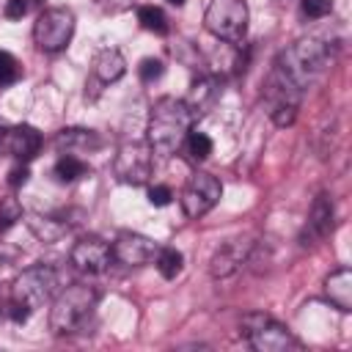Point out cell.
<instances>
[{
  "label": "cell",
  "instance_id": "obj_1",
  "mask_svg": "<svg viewBox=\"0 0 352 352\" xmlns=\"http://www.w3.org/2000/svg\"><path fill=\"white\" fill-rule=\"evenodd\" d=\"M190 124H192V113L184 104V99L162 96L151 104L148 126H146V143L151 146L154 154L170 157L184 146Z\"/></svg>",
  "mask_w": 352,
  "mask_h": 352
},
{
  "label": "cell",
  "instance_id": "obj_2",
  "mask_svg": "<svg viewBox=\"0 0 352 352\" xmlns=\"http://www.w3.org/2000/svg\"><path fill=\"white\" fill-rule=\"evenodd\" d=\"M99 302V294L94 286L85 283H72L66 289H60L52 297V308H50V330L55 336H72L77 333L88 316L94 314Z\"/></svg>",
  "mask_w": 352,
  "mask_h": 352
},
{
  "label": "cell",
  "instance_id": "obj_3",
  "mask_svg": "<svg viewBox=\"0 0 352 352\" xmlns=\"http://www.w3.org/2000/svg\"><path fill=\"white\" fill-rule=\"evenodd\" d=\"M330 50L319 38H300L278 52L275 69H280L297 88H308L327 66Z\"/></svg>",
  "mask_w": 352,
  "mask_h": 352
},
{
  "label": "cell",
  "instance_id": "obj_4",
  "mask_svg": "<svg viewBox=\"0 0 352 352\" xmlns=\"http://www.w3.org/2000/svg\"><path fill=\"white\" fill-rule=\"evenodd\" d=\"M58 289H60L58 270L50 264H36V267H28L25 272L16 275V280L11 286V300L25 302L28 308L36 311L47 300H52L58 294Z\"/></svg>",
  "mask_w": 352,
  "mask_h": 352
},
{
  "label": "cell",
  "instance_id": "obj_5",
  "mask_svg": "<svg viewBox=\"0 0 352 352\" xmlns=\"http://www.w3.org/2000/svg\"><path fill=\"white\" fill-rule=\"evenodd\" d=\"M239 333L256 352H286L297 346L294 336L267 314H245L239 322Z\"/></svg>",
  "mask_w": 352,
  "mask_h": 352
},
{
  "label": "cell",
  "instance_id": "obj_6",
  "mask_svg": "<svg viewBox=\"0 0 352 352\" xmlns=\"http://www.w3.org/2000/svg\"><path fill=\"white\" fill-rule=\"evenodd\" d=\"M74 14L72 8L55 6V8H44L33 25V41L41 52H60L69 47L72 36H74Z\"/></svg>",
  "mask_w": 352,
  "mask_h": 352
},
{
  "label": "cell",
  "instance_id": "obj_7",
  "mask_svg": "<svg viewBox=\"0 0 352 352\" xmlns=\"http://www.w3.org/2000/svg\"><path fill=\"white\" fill-rule=\"evenodd\" d=\"M206 30L220 41H242L248 33L245 0H212L204 14Z\"/></svg>",
  "mask_w": 352,
  "mask_h": 352
},
{
  "label": "cell",
  "instance_id": "obj_8",
  "mask_svg": "<svg viewBox=\"0 0 352 352\" xmlns=\"http://www.w3.org/2000/svg\"><path fill=\"white\" fill-rule=\"evenodd\" d=\"M113 170L118 176V182H124V184H132V187L146 184L151 179V173H154V151H151V146L148 143H124L116 151Z\"/></svg>",
  "mask_w": 352,
  "mask_h": 352
},
{
  "label": "cell",
  "instance_id": "obj_9",
  "mask_svg": "<svg viewBox=\"0 0 352 352\" xmlns=\"http://www.w3.org/2000/svg\"><path fill=\"white\" fill-rule=\"evenodd\" d=\"M220 195H223V184L206 170H195L182 190V209L190 220H198L217 206Z\"/></svg>",
  "mask_w": 352,
  "mask_h": 352
},
{
  "label": "cell",
  "instance_id": "obj_10",
  "mask_svg": "<svg viewBox=\"0 0 352 352\" xmlns=\"http://www.w3.org/2000/svg\"><path fill=\"white\" fill-rule=\"evenodd\" d=\"M41 148V132L30 124L0 126V157H14L16 162H30Z\"/></svg>",
  "mask_w": 352,
  "mask_h": 352
},
{
  "label": "cell",
  "instance_id": "obj_11",
  "mask_svg": "<svg viewBox=\"0 0 352 352\" xmlns=\"http://www.w3.org/2000/svg\"><path fill=\"white\" fill-rule=\"evenodd\" d=\"M113 250V258L124 267H146L154 261L160 245L143 234H135V231H121L116 236V242L110 245Z\"/></svg>",
  "mask_w": 352,
  "mask_h": 352
},
{
  "label": "cell",
  "instance_id": "obj_12",
  "mask_svg": "<svg viewBox=\"0 0 352 352\" xmlns=\"http://www.w3.org/2000/svg\"><path fill=\"white\" fill-rule=\"evenodd\" d=\"M113 258V250L110 245L102 239V236H80L69 253V261L80 270V272H88V275H96V272H104L107 264Z\"/></svg>",
  "mask_w": 352,
  "mask_h": 352
},
{
  "label": "cell",
  "instance_id": "obj_13",
  "mask_svg": "<svg viewBox=\"0 0 352 352\" xmlns=\"http://www.w3.org/2000/svg\"><path fill=\"white\" fill-rule=\"evenodd\" d=\"M250 253H253V242H242V239H234V242H226L223 248H217L209 258V272L212 278H231L234 272H239L248 261H250Z\"/></svg>",
  "mask_w": 352,
  "mask_h": 352
},
{
  "label": "cell",
  "instance_id": "obj_14",
  "mask_svg": "<svg viewBox=\"0 0 352 352\" xmlns=\"http://www.w3.org/2000/svg\"><path fill=\"white\" fill-rule=\"evenodd\" d=\"M333 220H336L333 198H330L327 192H319L316 201H314V206H311V214H308V226H305L302 239H305V236H311V239H322V236H327L330 228H333Z\"/></svg>",
  "mask_w": 352,
  "mask_h": 352
},
{
  "label": "cell",
  "instance_id": "obj_15",
  "mask_svg": "<svg viewBox=\"0 0 352 352\" xmlns=\"http://www.w3.org/2000/svg\"><path fill=\"white\" fill-rule=\"evenodd\" d=\"M126 72V60L116 47H102L94 58V80L99 85H110L116 80H121Z\"/></svg>",
  "mask_w": 352,
  "mask_h": 352
},
{
  "label": "cell",
  "instance_id": "obj_16",
  "mask_svg": "<svg viewBox=\"0 0 352 352\" xmlns=\"http://www.w3.org/2000/svg\"><path fill=\"white\" fill-rule=\"evenodd\" d=\"M324 297L344 314L352 311V270L341 267L324 278Z\"/></svg>",
  "mask_w": 352,
  "mask_h": 352
},
{
  "label": "cell",
  "instance_id": "obj_17",
  "mask_svg": "<svg viewBox=\"0 0 352 352\" xmlns=\"http://www.w3.org/2000/svg\"><path fill=\"white\" fill-rule=\"evenodd\" d=\"M102 146V138L94 132V129H80V126H72V129H60L55 135V148L60 154H74V151H96Z\"/></svg>",
  "mask_w": 352,
  "mask_h": 352
},
{
  "label": "cell",
  "instance_id": "obj_18",
  "mask_svg": "<svg viewBox=\"0 0 352 352\" xmlns=\"http://www.w3.org/2000/svg\"><path fill=\"white\" fill-rule=\"evenodd\" d=\"M214 99H217V80L209 77V74H204V77H198V80L190 85V94H187L184 104L190 107L192 118H198V116H204V113L214 104Z\"/></svg>",
  "mask_w": 352,
  "mask_h": 352
},
{
  "label": "cell",
  "instance_id": "obj_19",
  "mask_svg": "<svg viewBox=\"0 0 352 352\" xmlns=\"http://www.w3.org/2000/svg\"><path fill=\"white\" fill-rule=\"evenodd\" d=\"M88 162L85 160H80V157H74V154H60L58 157V162H55V168H52V173H55V179L58 182H77V179H82V176H88Z\"/></svg>",
  "mask_w": 352,
  "mask_h": 352
},
{
  "label": "cell",
  "instance_id": "obj_20",
  "mask_svg": "<svg viewBox=\"0 0 352 352\" xmlns=\"http://www.w3.org/2000/svg\"><path fill=\"white\" fill-rule=\"evenodd\" d=\"M138 22H140L143 30H151V33H157V36H165V33L170 30L165 11L157 8V6H140V8H138Z\"/></svg>",
  "mask_w": 352,
  "mask_h": 352
},
{
  "label": "cell",
  "instance_id": "obj_21",
  "mask_svg": "<svg viewBox=\"0 0 352 352\" xmlns=\"http://www.w3.org/2000/svg\"><path fill=\"white\" fill-rule=\"evenodd\" d=\"M154 264H157V270H160L162 278L173 280L182 272V267H184V256L176 248H160L157 256H154Z\"/></svg>",
  "mask_w": 352,
  "mask_h": 352
},
{
  "label": "cell",
  "instance_id": "obj_22",
  "mask_svg": "<svg viewBox=\"0 0 352 352\" xmlns=\"http://www.w3.org/2000/svg\"><path fill=\"white\" fill-rule=\"evenodd\" d=\"M182 148H187V154H190L192 162H204L212 154V138L204 135V132H187Z\"/></svg>",
  "mask_w": 352,
  "mask_h": 352
},
{
  "label": "cell",
  "instance_id": "obj_23",
  "mask_svg": "<svg viewBox=\"0 0 352 352\" xmlns=\"http://www.w3.org/2000/svg\"><path fill=\"white\" fill-rule=\"evenodd\" d=\"M30 228H33V234H36L38 239L52 242V239H58V236L69 228V223H58L55 217H33V220H30Z\"/></svg>",
  "mask_w": 352,
  "mask_h": 352
},
{
  "label": "cell",
  "instance_id": "obj_24",
  "mask_svg": "<svg viewBox=\"0 0 352 352\" xmlns=\"http://www.w3.org/2000/svg\"><path fill=\"white\" fill-rule=\"evenodd\" d=\"M19 74H22L19 60H16L8 50H0V88H3V85L16 82V80H19Z\"/></svg>",
  "mask_w": 352,
  "mask_h": 352
},
{
  "label": "cell",
  "instance_id": "obj_25",
  "mask_svg": "<svg viewBox=\"0 0 352 352\" xmlns=\"http://www.w3.org/2000/svg\"><path fill=\"white\" fill-rule=\"evenodd\" d=\"M16 220H22V206L16 198H3L0 201V234L8 231Z\"/></svg>",
  "mask_w": 352,
  "mask_h": 352
},
{
  "label": "cell",
  "instance_id": "obj_26",
  "mask_svg": "<svg viewBox=\"0 0 352 352\" xmlns=\"http://www.w3.org/2000/svg\"><path fill=\"white\" fill-rule=\"evenodd\" d=\"M162 74H165V63H162L160 58H143L140 66H138V77H140L143 82H154V80H160Z\"/></svg>",
  "mask_w": 352,
  "mask_h": 352
},
{
  "label": "cell",
  "instance_id": "obj_27",
  "mask_svg": "<svg viewBox=\"0 0 352 352\" xmlns=\"http://www.w3.org/2000/svg\"><path fill=\"white\" fill-rule=\"evenodd\" d=\"M333 11V0H302V14L311 19H322Z\"/></svg>",
  "mask_w": 352,
  "mask_h": 352
},
{
  "label": "cell",
  "instance_id": "obj_28",
  "mask_svg": "<svg viewBox=\"0 0 352 352\" xmlns=\"http://www.w3.org/2000/svg\"><path fill=\"white\" fill-rule=\"evenodd\" d=\"M270 116H272V121H275L278 126H292V124H294V118H297V107L280 104V107H272V110H270Z\"/></svg>",
  "mask_w": 352,
  "mask_h": 352
},
{
  "label": "cell",
  "instance_id": "obj_29",
  "mask_svg": "<svg viewBox=\"0 0 352 352\" xmlns=\"http://www.w3.org/2000/svg\"><path fill=\"white\" fill-rule=\"evenodd\" d=\"M170 198H173V192H170L168 184H154V187H148V204H151V206H168Z\"/></svg>",
  "mask_w": 352,
  "mask_h": 352
},
{
  "label": "cell",
  "instance_id": "obj_30",
  "mask_svg": "<svg viewBox=\"0 0 352 352\" xmlns=\"http://www.w3.org/2000/svg\"><path fill=\"white\" fill-rule=\"evenodd\" d=\"M28 11H30V0H6V8H3L6 19H22Z\"/></svg>",
  "mask_w": 352,
  "mask_h": 352
},
{
  "label": "cell",
  "instance_id": "obj_31",
  "mask_svg": "<svg viewBox=\"0 0 352 352\" xmlns=\"http://www.w3.org/2000/svg\"><path fill=\"white\" fill-rule=\"evenodd\" d=\"M30 314H33V308H28L25 302H16V300H11V302H8V316H11L16 324L28 322V319H30Z\"/></svg>",
  "mask_w": 352,
  "mask_h": 352
},
{
  "label": "cell",
  "instance_id": "obj_32",
  "mask_svg": "<svg viewBox=\"0 0 352 352\" xmlns=\"http://www.w3.org/2000/svg\"><path fill=\"white\" fill-rule=\"evenodd\" d=\"M28 182V162H16L11 170H8V184L11 187H19Z\"/></svg>",
  "mask_w": 352,
  "mask_h": 352
},
{
  "label": "cell",
  "instance_id": "obj_33",
  "mask_svg": "<svg viewBox=\"0 0 352 352\" xmlns=\"http://www.w3.org/2000/svg\"><path fill=\"white\" fill-rule=\"evenodd\" d=\"M170 6H184V0H168Z\"/></svg>",
  "mask_w": 352,
  "mask_h": 352
}]
</instances>
